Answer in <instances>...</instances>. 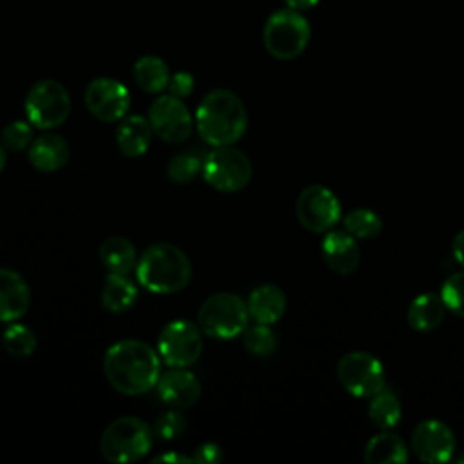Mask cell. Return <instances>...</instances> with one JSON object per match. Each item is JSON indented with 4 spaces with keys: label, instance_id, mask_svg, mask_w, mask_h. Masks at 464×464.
<instances>
[{
    "label": "cell",
    "instance_id": "7402d4cb",
    "mask_svg": "<svg viewBox=\"0 0 464 464\" xmlns=\"http://www.w3.org/2000/svg\"><path fill=\"white\" fill-rule=\"evenodd\" d=\"M100 299L105 310L112 314H121L134 306L138 299V286L132 279H129V274L109 272L103 281Z\"/></svg>",
    "mask_w": 464,
    "mask_h": 464
},
{
    "label": "cell",
    "instance_id": "836d02e7",
    "mask_svg": "<svg viewBox=\"0 0 464 464\" xmlns=\"http://www.w3.org/2000/svg\"><path fill=\"white\" fill-rule=\"evenodd\" d=\"M167 89H169V94H172V96L183 100V98H187V96L192 92V89H194V76H192L190 72H187V71H179V72H176V74L170 76Z\"/></svg>",
    "mask_w": 464,
    "mask_h": 464
},
{
    "label": "cell",
    "instance_id": "e575fe53",
    "mask_svg": "<svg viewBox=\"0 0 464 464\" xmlns=\"http://www.w3.org/2000/svg\"><path fill=\"white\" fill-rule=\"evenodd\" d=\"M194 462H219L223 459V451L218 444L214 442H203L201 446L196 448L194 451Z\"/></svg>",
    "mask_w": 464,
    "mask_h": 464
},
{
    "label": "cell",
    "instance_id": "e0dca14e",
    "mask_svg": "<svg viewBox=\"0 0 464 464\" xmlns=\"http://www.w3.org/2000/svg\"><path fill=\"white\" fill-rule=\"evenodd\" d=\"M31 304V290L22 274L0 268V323L20 319Z\"/></svg>",
    "mask_w": 464,
    "mask_h": 464
},
{
    "label": "cell",
    "instance_id": "2e32d148",
    "mask_svg": "<svg viewBox=\"0 0 464 464\" xmlns=\"http://www.w3.org/2000/svg\"><path fill=\"white\" fill-rule=\"evenodd\" d=\"M321 254L330 270L339 276H350L361 263L357 239L346 230H328L321 241Z\"/></svg>",
    "mask_w": 464,
    "mask_h": 464
},
{
    "label": "cell",
    "instance_id": "ab89813d",
    "mask_svg": "<svg viewBox=\"0 0 464 464\" xmlns=\"http://www.w3.org/2000/svg\"><path fill=\"white\" fill-rule=\"evenodd\" d=\"M457 462H459V464H464V453H462V455L457 459Z\"/></svg>",
    "mask_w": 464,
    "mask_h": 464
},
{
    "label": "cell",
    "instance_id": "8992f818",
    "mask_svg": "<svg viewBox=\"0 0 464 464\" xmlns=\"http://www.w3.org/2000/svg\"><path fill=\"white\" fill-rule=\"evenodd\" d=\"M312 29L301 11L285 7L272 13L263 27V44L277 60H294L308 47Z\"/></svg>",
    "mask_w": 464,
    "mask_h": 464
},
{
    "label": "cell",
    "instance_id": "4316f807",
    "mask_svg": "<svg viewBox=\"0 0 464 464\" xmlns=\"http://www.w3.org/2000/svg\"><path fill=\"white\" fill-rule=\"evenodd\" d=\"M2 343H4L5 352L16 359H25V357L33 355L38 346V339H36L34 332L27 324L16 323V321H13L4 330Z\"/></svg>",
    "mask_w": 464,
    "mask_h": 464
},
{
    "label": "cell",
    "instance_id": "7c38bea8",
    "mask_svg": "<svg viewBox=\"0 0 464 464\" xmlns=\"http://www.w3.org/2000/svg\"><path fill=\"white\" fill-rule=\"evenodd\" d=\"M152 132L169 143H183L194 129V120L181 98L172 94L158 96L147 114Z\"/></svg>",
    "mask_w": 464,
    "mask_h": 464
},
{
    "label": "cell",
    "instance_id": "7a4b0ae2",
    "mask_svg": "<svg viewBox=\"0 0 464 464\" xmlns=\"http://www.w3.org/2000/svg\"><path fill=\"white\" fill-rule=\"evenodd\" d=\"M248 127L246 107L228 89L207 92L196 109V130L212 147L234 145Z\"/></svg>",
    "mask_w": 464,
    "mask_h": 464
},
{
    "label": "cell",
    "instance_id": "5b68a950",
    "mask_svg": "<svg viewBox=\"0 0 464 464\" xmlns=\"http://www.w3.org/2000/svg\"><path fill=\"white\" fill-rule=\"evenodd\" d=\"M248 308L237 294L218 292L207 297L198 310V326L212 339H236L248 326Z\"/></svg>",
    "mask_w": 464,
    "mask_h": 464
},
{
    "label": "cell",
    "instance_id": "83f0119b",
    "mask_svg": "<svg viewBox=\"0 0 464 464\" xmlns=\"http://www.w3.org/2000/svg\"><path fill=\"white\" fill-rule=\"evenodd\" d=\"M344 230L355 239L377 237L382 230V219L370 208H353L343 218Z\"/></svg>",
    "mask_w": 464,
    "mask_h": 464
},
{
    "label": "cell",
    "instance_id": "ac0fdd59",
    "mask_svg": "<svg viewBox=\"0 0 464 464\" xmlns=\"http://www.w3.org/2000/svg\"><path fill=\"white\" fill-rule=\"evenodd\" d=\"M27 158L36 170L56 172L69 161V143L56 132H44L29 145Z\"/></svg>",
    "mask_w": 464,
    "mask_h": 464
},
{
    "label": "cell",
    "instance_id": "ffe728a7",
    "mask_svg": "<svg viewBox=\"0 0 464 464\" xmlns=\"http://www.w3.org/2000/svg\"><path fill=\"white\" fill-rule=\"evenodd\" d=\"M246 308L256 323L274 324L286 310V295L276 285H261L250 292Z\"/></svg>",
    "mask_w": 464,
    "mask_h": 464
},
{
    "label": "cell",
    "instance_id": "8fae6325",
    "mask_svg": "<svg viewBox=\"0 0 464 464\" xmlns=\"http://www.w3.org/2000/svg\"><path fill=\"white\" fill-rule=\"evenodd\" d=\"M295 216L306 230L321 234L332 230L343 212L337 196L328 187L308 185L297 196Z\"/></svg>",
    "mask_w": 464,
    "mask_h": 464
},
{
    "label": "cell",
    "instance_id": "d590c367",
    "mask_svg": "<svg viewBox=\"0 0 464 464\" xmlns=\"http://www.w3.org/2000/svg\"><path fill=\"white\" fill-rule=\"evenodd\" d=\"M451 254L455 257V261L459 265L464 266V228L457 232V236L453 237V243H451Z\"/></svg>",
    "mask_w": 464,
    "mask_h": 464
},
{
    "label": "cell",
    "instance_id": "5bb4252c",
    "mask_svg": "<svg viewBox=\"0 0 464 464\" xmlns=\"http://www.w3.org/2000/svg\"><path fill=\"white\" fill-rule=\"evenodd\" d=\"M410 446L419 460L437 464L453 459L457 440L448 424L437 419H426L413 428Z\"/></svg>",
    "mask_w": 464,
    "mask_h": 464
},
{
    "label": "cell",
    "instance_id": "f546056e",
    "mask_svg": "<svg viewBox=\"0 0 464 464\" xmlns=\"http://www.w3.org/2000/svg\"><path fill=\"white\" fill-rule=\"evenodd\" d=\"M203 158L190 152V150H183V152L174 154L167 163L169 179H172L174 183H190L201 172Z\"/></svg>",
    "mask_w": 464,
    "mask_h": 464
},
{
    "label": "cell",
    "instance_id": "ba28073f",
    "mask_svg": "<svg viewBox=\"0 0 464 464\" xmlns=\"http://www.w3.org/2000/svg\"><path fill=\"white\" fill-rule=\"evenodd\" d=\"M201 174L219 192H239L252 179V163L243 150L232 145L214 147L203 158Z\"/></svg>",
    "mask_w": 464,
    "mask_h": 464
},
{
    "label": "cell",
    "instance_id": "484cf974",
    "mask_svg": "<svg viewBox=\"0 0 464 464\" xmlns=\"http://www.w3.org/2000/svg\"><path fill=\"white\" fill-rule=\"evenodd\" d=\"M368 417L373 426L381 430H392L402 417V408L397 395L392 390L382 388L379 393L370 397Z\"/></svg>",
    "mask_w": 464,
    "mask_h": 464
},
{
    "label": "cell",
    "instance_id": "d4e9b609",
    "mask_svg": "<svg viewBox=\"0 0 464 464\" xmlns=\"http://www.w3.org/2000/svg\"><path fill=\"white\" fill-rule=\"evenodd\" d=\"M132 74L138 87L149 94H158L165 91L170 80L169 65L160 56H154V54L141 56L134 63Z\"/></svg>",
    "mask_w": 464,
    "mask_h": 464
},
{
    "label": "cell",
    "instance_id": "9a60e30c",
    "mask_svg": "<svg viewBox=\"0 0 464 464\" xmlns=\"http://www.w3.org/2000/svg\"><path fill=\"white\" fill-rule=\"evenodd\" d=\"M156 390L160 399L178 410L190 408L198 402L201 395V384L198 377L187 368H172L165 373H160L156 382Z\"/></svg>",
    "mask_w": 464,
    "mask_h": 464
},
{
    "label": "cell",
    "instance_id": "4fadbf2b",
    "mask_svg": "<svg viewBox=\"0 0 464 464\" xmlns=\"http://www.w3.org/2000/svg\"><path fill=\"white\" fill-rule=\"evenodd\" d=\"M83 100L89 112L96 120L105 123L120 121L121 118L127 116L130 107L129 89L121 82L107 76L91 80L89 85L85 87Z\"/></svg>",
    "mask_w": 464,
    "mask_h": 464
},
{
    "label": "cell",
    "instance_id": "f1b7e54d",
    "mask_svg": "<svg viewBox=\"0 0 464 464\" xmlns=\"http://www.w3.org/2000/svg\"><path fill=\"white\" fill-rule=\"evenodd\" d=\"M243 344L248 353L257 357H268L277 348V337L272 332L270 324L256 323L254 326H246L243 332Z\"/></svg>",
    "mask_w": 464,
    "mask_h": 464
},
{
    "label": "cell",
    "instance_id": "30bf717a",
    "mask_svg": "<svg viewBox=\"0 0 464 464\" xmlns=\"http://www.w3.org/2000/svg\"><path fill=\"white\" fill-rule=\"evenodd\" d=\"M198 323L188 319H174L163 326L158 335L160 359L172 368L192 366L203 350V337Z\"/></svg>",
    "mask_w": 464,
    "mask_h": 464
},
{
    "label": "cell",
    "instance_id": "8d00e7d4",
    "mask_svg": "<svg viewBox=\"0 0 464 464\" xmlns=\"http://www.w3.org/2000/svg\"><path fill=\"white\" fill-rule=\"evenodd\" d=\"M152 462H194V457H188V455H183V453L170 451V453L156 455V457L152 459Z\"/></svg>",
    "mask_w": 464,
    "mask_h": 464
},
{
    "label": "cell",
    "instance_id": "603a6c76",
    "mask_svg": "<svg viewBox=\"0 0 464 464\" xmlns=\"http://www.w3.org/2000/svg\"><path fill=\"white\" fill-rule=\"evenodd\" d=\"M366 464H397V462H406L408 460V448L404 440L390 433L388 430H382V433L373 435L362 455Z\"/></svg>",
    "mask_w": 464,
    "mask_h": 464
},
{
    "label": "cell",
    "instance_id": "4dcf8cb0",
    "mask_svg": "<svg viewBox=\"0 0 464 464\" xmlns=\"http://www.w3.org/2000/svg\"><path fill=\"white\" fill-rule=\"evenodd\" d=\"M440 297L446 310L464 319V270L451 274L440 288Z\"/></svg>",
    "mask_w": 464,
    "mask_h": 464
},
{
    "label": "cell",
    "instance_id": "3957f363",
    "mask_svg": "<svg viewBox=\"0 0 464 464\" xmlns=\"http://www.w3.org/2000/svg\"><path fill=\"white\" fill-rule=\"evenodd\" d=\"M136 277L140 285L160 295L181 292L192 276L187 254L170 243H154L147 246L136 263Z\"/></svg>",
    "mask_w": 464,
    "mask_h": 464
},
{
    "label": "cell",
    "instance_id": "f35d334b",
    "mask_svg": "<svg viewBox=\"0 0 464 464\" xmlns=\"http://www.w3.org/2000/svg\"><path fill=\"white\" fill-rule=\"evenodd\" d=\"M5 147L2 145V141H0V172L4 170V167H5V163H7V154H5Z\"/></svg>",
    "mask_w": 464,
    "mask_h": 464
},
{
    "label": "cell",
    "instance_id": "44dd1931",
    "mask_svg": "<svg viewBox=\"0 0 464 464\" xmlns=\"http://www.w3.org/2000/svg\"><path fill=\"white\" fill-rule=\"evenodd\" d=\"M444 315H446V306L440 294L426 292L417 295L410 303L406 312V321L411 330L424 334V332L435 330L444 321Z\"/></svg>",
    "mask_w": 464,
    "mask_h": 464
},
{
    "label": "cell",
    "instance_id": "6da1fadb",
    "mask_svg": "<svg viewBox=\"0 0 464 464\" xmlns=\"http://www.w3.org/2000/svg\"><path fill=\"white\" fill-rule=\"evenodd\" d=\"M160 353L140 339H121L103 355V373L109 384L123 395H143L160 379Z\"/></svg>",
    "mask_w": 464,
    "mask_h": 464
},
{
    "label": "cell",
    "instance_id": "d6a6232c",
    "mask_svg": "<svg viewBox=\"0 0 464 464\" xmlns=\"http://www.w3.org/2000/svg\"><path fill=\"white\" fill-rule=\"evenodd\" d=\"M187 428V420L181 415V411L176 410H169L165 413H161L156 422H154V435H158L161 440H174L178 439Z\"/></svg>",
    "mask_w": 464,
    "mask_h": 464
},
{
    "label": "cell",
    "instance_id": "d6986e66",
    "mask_svg": "<svg viewBox=\"0 0 464 464\" xmlns=\"http://www.w3.org/2000/svg\"><path fill=\"white\" fill-rule=\"evenodd\" d=\"M152 127L149 118L141 114H130L120 120L116 129V145L127 158H140L150 145Z\"/></svg>",
    "mask_w": 464,
    "mask_h": 464
},
{
    "label": "cell",
    "instance_id": "cb8c5ba5",
    "mask_svg": "<svg viewBox=\"0 0 464 464\" xmlns=\"http://www.w3.org/2000/svg\"><path fill=\"white\" fill-rule=\"evenodd\" d=\"M100 259L107 272L129 274L136 268L138 256L134 245L123 236H111L100 245Z\"/></svg>",
    "mask_w": 464,
    "mask_h": 464
},
{
    "label": "cell",
    "instance_id": "277c9868",
    "mask_svg": "<svg viewBox=\"0 0 464 464\" xmlns=\"http://www.w3.org/2000/svg\"><path fill=\"white\" fill-rule=\"evenodd\" d=\"M154 442V430L140 417L114 419L102 433L100 451L109 462H134L143 459Z\"/></svg>",
    "mask_w": 464,
    "mask_h": 464
},
{
    "label": "cell",
    "instance_id": "1f68e13d",
    "mask_svg": "<svg viewBox=\"0 0 464 464\" xmlns=\"http://www.w3.org/2000/svg\"><path fill=\"white\" fill-rule=\"evenodd\" d=\"M0 141L7 150H24L33 143V123L16 120L7 123L0 132Z\"/></svg>",
    "mask_w": 464,
    "mask_h": 464
},
{
    "label": "cell",
    "instance_id": "74e56055",
    "mask_svg": "<svg viewBox=\"0 0 464 464\" xmlns=\"http://www.w3.org/2000/svg\"><path fill=\"white\" fill-rule=\"evenodd\" d=\"M319 0H285L286 7L290 9H295V11H304V9H310L314 5H317Z\"/></svg>",
    "mask_w": 464,
    "mask_h": 464
},
{
    "label": "cell",
    "instance_id": "52a82bcc",
    "mask_svg": "<svg viewBox=\"0 0 464 464\" xmlns=\"http://www.w3.org/2000/svg\"><path fill=\"white\" fill-rule=\"evenodd\" d=\"M24 109L33 127L42 130L56 129L69 118L71 96L60 82L45 78L27 91Z\"/></svg>",
    "mask_w": 464,
    "mask_h": 464
},
{
    "label": "cell",
    "instance_id": "9c48e42d",
    "mask_svg": "<svg viewBox=\"0 0 464 464\" xmlns=\"http://www.w3.org/2000/svg\"><path fill=\"white\" fill-rule=\"evenodd\" d=\"M337 379L344 392L357 399H370L386 388L382 362L368 352H348L337 362Z\"/></svg>",
    "mask_w": 464,
    "mask_h": 464
}]
</instances>
